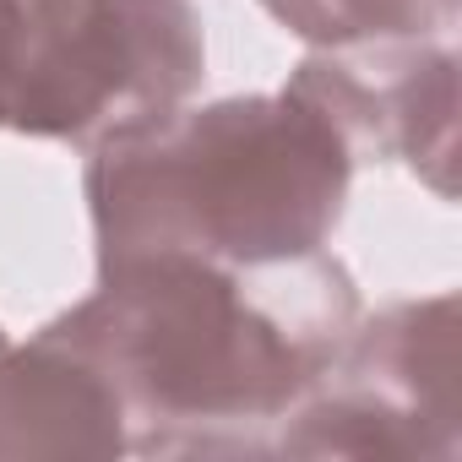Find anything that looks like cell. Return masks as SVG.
<instances>
[{"label": "cell", "mask_w": 462, "mask_h": 462, "mask_svg": "<svg viewBox=\"0 0 462 462\" xmlns=\"http://www.w3.org/2000/svg\"><path fill=\"white\" fill-rule=\"evenodd\" d=\"M354 321V278L327 251L256 273L125 256L39 332L104 370L136 457H273L267 430L327 381Z\"/></svg>", "instance_id": "6da1fadb"}, {"label": "cell", "mask_w": 462, "mask_h": 462, "mask_svg": "<svg viewBox=\"0 0 462 462\" xmlns=\"http://www.w3.org/2000/svg\"><path fill=\"white\" fill-rule=\"evenodd\" d=\"M354 158L289 88L180 104L88 147V217L98 262L201 256L283 267L327 251Z\"/></svg>", "instance_id": "7a4b0ae2"}, {"label": "cell", "mask_w": 462, "mask_h": 462, "mask_svg": "<svg viewBox=\"0 0 462 462\" xmlns=\"http://www.w3.org/2000/svg\"><path fill=\"white\" fill-rule=\"evenodd\" d=\"M201 77L190 0H23L6 131L93 147L190 104Z\"/></svg>", "instance_id": "3957f363"}, {"label": "cell", "mask_w": 462, "mask_h": 462, "mask_svg": "<svg viewBox=\"0 0 462 462\" xmlns=\"http://www.w3.org/2000/svg\"><path fill=\"white\" fill-rule=\"evenodd\" d=\"M365 158H402V169L440 201L457 196V55L440 39L327 44L283 82Z\"/></svg>", "instance_id": "277c9868"}, {"label": "cell", "mask_w": 462, "mask_h": 462, "mask_svg": "<svg viewBox=\"0 0 462 462\" xmlns=\"http://www.w3.org/2000/svg\"><path fill=\"white\" fill-rule=\"evenodd\" d=\"M33 457H131L120 392L50 332H33L28 348H0V462Z\"/></svg>", "instance_id": "5b68a950"}, {"label": "cell", "mask_w": 462, "mask_h": 462, "mask_svg": "<svg viewBox=\"0 0 462 462\" xmlns=\"http://www.w3.org/2000/svg\"><path fill=\"white\" fill-rule=\"evenodd\" d=\"M457 294L397 300L375 316H359L327 381H348L462 451V375H457Z\"/></svg>", "instance_id": "8992f818"}, {"label": "cell", "mask_w": 462, "mask_h": 462, "mask_svg": "<svg viewBox=\"0 0 462 462\" xmlns=\"http://www.w3.org/2000/svg\"><path fill=\"white\" fill-rule=\"evenodd\" d=\"M273 457H354V462H457V446L440 440L430 424L413 413L348 386V381H321L305 392L278 435Z\"/></svg>", "instance_id": "52a82bcc"}, {"label": "cell", "mask_w": 462, "mask_h": 462, "mask_svg": "<svg viewBox=\"0 0 462 462\" xmlns=\"http://www.w3.org/2000/svg\"><path fill=\"white\" fill-rule=\"evenodd\" d=\"M262 6L316 50L370 39H440L457 23V0H262Z\"/></svg>", "instance_id": "ba28073f"}, {"label": "cell", "mask_w": 462, "mask_h": 462, "mask_svg": "<svg viewBox=\"0 0 462 462\" xmlns=\"http://www.w3.org/2000/svg\"><path fill=\"white\" fill-rule=\"evenodd\" d=\"M17 33H23V0H0V131H6V98H12V66H17Z\"/></svg>", "instance_id": "9c48e42d"}, {"label": "cell", "mask_w": 462, "mask_h": 462, "mask_svg": "<svg viewBox=\"0 0 462 462\" xmlns=\"http://www.w3.org/2000/svg\"><path fill=\"white\" fill-rule=\"evenodd\" d=\"M0 348H6V332H0Z\"/></svg>", "instance_id": "30bf717a"}]
</instances>
